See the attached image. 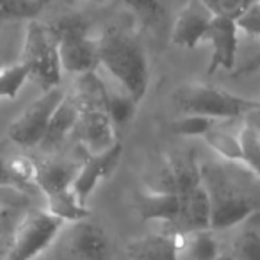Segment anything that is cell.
<instances>
[{
	"instance_id": "obj_23",
	"label": "cell",
	"mask_w": 260,
	"mask_h": 260,
	"mask_svg": "<svg viewBox=\"0 0 260 260\" xmlns=\"http://www.w3.org/2000/svg\"><path fill=\"white\" fill-rule=\"evenodd\" d=\"M121 2L126 11L136 18V22L145 29L160 25L166 16L162 0H121Z\"/></svg>"
},
{
	"instance_id": "obj_17",
	"label": "cell",
	"mask_w": 260,
	"mask_h": 260,
	"mask_svg": "<svg viewBox=\"0 0 260 260\" xmlns=\"http://www.w3.org/2000/svg\"><path fill=\"white\" fill-rule=\"evenodd\" d=\"M77 171H79V166H73L64 160H47L38 168L36 187L45 196L64 191L73 185Z\"/></svg>"
},
{
	"instance_id": "obj_5",
	"label": "cell",
	"mask_w": 260,
	"mask_h": 260,
	"mask_svg": "<svg viewBox=\"0 0 260 260\" xmlns=\"http://www.w3.org/2000/svg\"><path fill=\"white\" fill-rule=\"evenodd\" d=\"M64 226V221L55 217L47 209L30 210L16 223L11 248L6 256L16 260L36 258L54 244Z\"/></svg>"
},
{
	"instance_id": "obj_24",
	"label": "cell",
	"mask_w": 260,
	"mask_h": 260,
	"mask_svg": "<svg viewBox=\"0 0 260 260\" xmlns=\"http://www.w3.org/2000/svg\"><path fill=\"white\" fill-rule=\"evenodd\" d=\"M29 80V68L23 61L0 66V98H16Z\"/></svg>"
},
{
	"instance_id": "obj_27",
	"label": "cell",
	"mask_w": 260,
	"mask_h": 260,
	"mask_svg": "<svg viewBox=\"0 0 260 260\" xmlns=\"http://www.w3.org/2000/svg\"><path fill=\"white\" fill-rule=\"evenodd\" d=\"M6 166H8L9 175L13 177V180L16 182V185H36V177H38V168L40 164L29 155L23 153H16V155L6 157Z\"/></svg>"
},
{
	"instance_id": "obj_21",
	"label": "cell",
	"mask_w": 260,
	"mask_h": 260,
	"mask_svg": "<svg viewBox=\"0 0 260 260\" xmlns=\"http://www.w3.org/2000/svg\"><path fill=\"white\" fill-rule=\"evenodd\" d=\"M202 139L217 157H221V159L224 160V162L242 164V146H241L239 132L237 134H232V132H226V130L217 128V125H216V126H212ZM242 166H244V164H242Z\"/></svg>"
},
{
	"instance_id": "obj_6",
	"label": "cell",
	"mask_w": 260,
	"mask_h": 260,
	"mask_svg": "<svg viewBox=\"0 0 260 260\" xmlns=\"http://www.w3.org/2000/svg\"><path fill=\"white\" fill-rule=\"evenodd\" d=\"M68 91H64L61 86H55L48 91H43L41 96H38L18 118L11 121L8 128V136L15 145L22 148H36L41 145L45 134L48 130V123L61 104V100L66 96Z\"/></svg>"
},
{
	"instance_id": "obj_34",
	"label": "cell",
	"mask_w": 260,
	"mask_h": 260,
	"mask_svg": "<svg viewBox=\"0 0 260 260\" xmlns=\"http://www.w3.org/2000/svg\"><path fill=\"white\" fill-rule=\"evenodd\" d=\"M16 182L13 180V177L9 175L8 166H6V159L0 157V187H15Z\"/></svg>"
},
{
	"instance_id": "obj_20",
	"label": "cell",
	"mask_w": 260,
	"mask_h": 260,
	"mask_svg": "<svg viewBox=\"0 0 260 260\" xmlns=\"http://www.w3.org/2000/svg\"><path fill=\"white\" fill-rule=\"evenodd\" d=\"M171 170L177 182V192L180 196H185L203 182L202 177V164L198 162L196 155L192 152L182 153V155H171L168 157Z\"/></svg>"
},
{
	"instance_id": "obj_2",
	"label": "cell",
	"mask_w": 260,
	"mask_h": 260,
	"mask_svg": "<svg viewBox=\"0 0 260 260\" xmlns=\"http://www.w3.org/2000/svg\"><path fill=\"white\" fill-rule=\"evenodd\" d=\"M171 102L180 114H200L214 119H234L260 109L258 100L244 98L221 87L189 82L177 87Z\"/></svg>"
},
{
	"instance_id": "obj_13",
	"label": "cell",
	"mask_w": 260,
	"mask_h": 260,
	"mask_svg": "<svg viewBox=\"0 0 260 260\" xmlns=\"http://www.w3.org/2000/svg\"><path fill=\"white\" fill-rule=\"evenodd\" d=\"M136 210L143 221L182 224V196L178 192L143 189L136 194Z\"/></svg>"
},
{
	"instance_id": "obj_32",
	"label": "cell",
	"mask_w": 260,
	"mask_h": 260,
	"mask_svg": "<svg viewBox=\"0 0 260 260\" xmlns=\"http://www.w3.org/2000/svg\"><path fill=\"white\" fill-rule=\"evenodd\" d=\"M146 189H153V191H164V192H177V182H175V175L171 170L170 162L164 160L159 168L152 173V177L145 182Z\"/></svg>"
},
{
	"instance_id": "obj_18",
	"label": "cell",
	"mask_w": 260,
	"mask_h": 260,
	"mask_svg": "<svg viewBox=\"0 0 260 260\" xmlns=\"http://www.w3.org/2000/svg\"><path fill=\"white\" fill-rule=\"evenodd\" d=\"M45 198H47V207L45 209L50 214H54L55 217L62 219L66 224L87 219L91 216L89 207L86 205L84 200H80V196L73 191V187L48 194Z\"/></svg>"
},
{
	"instance_id": "obj_11",
	"label": "cell",
	"mask_w": 260,
	"mask_h": 260,
	"mask_svg": "<svg viewBox=\"0 0 260 260\" xmlns=\"http://www.w3.org/2000/svg\"><path fill=\"white\" fill-rule=\"evenodd\" d=\"M121 153H123V145L118 141L114 146L107 148L105 152L93 153L86 162L80 164L72 185L73 191L80 196V200H84L87 203V198L93 194L96 185L100 182H104L105 178L111 177L112 171L118 168Z\"/></svg>"
},
{
	"instance_id": "obj_35",
	"label": "cell",
	"mask_w": 260,
	"mask_h": 260,
	"mask_svg": "<svg viewBox=\"0 0 260 260\" xmlns=\"http://www.w3.org/2000/svg\"><path fill=\"white\" fill-rule=\"evenodd\" d=\"M38 2L43 6H48V4H52V2H59V0H38Z\"/></svg>"
},
{
	"instance_id": "obj_9",
	"label": "cell",
	"mask_w": 260,
	"mask_h": 260,
	"mask_svg": "<svg viewBox=\"0 0 260 260\" xmlns=\"http://www.w3.org/2000/svg\"><path fill=\"white\" fill-rule=\"evenodd\" d=\"M62 248L66 255L73 258L98 260L111 255V244L105 230L89 219L70 223L62 237Z\"/></svg>"
},
{
	"instance_id": "obj_15",
	"label": "cell",
	"mask_w": 260,
	"mask_h": 260,
	"mask_svg": "<svg viewBox=\"0 0 260 260\" xmlns=\"http://www.w3.org/2000/svg\"><path fill=\"white\" fill-rule=\"evenodd\" d=\"M80 111L82 109H80L77 98L66 93V96L62 98L61 104L57 105V109L52 114L48 130L43 141H41L40 148L45 150V152H52V150L59 148L64 143V139L72 134V130L77 126V123H79Z\"/></svg>"
},
{
	"instance_id": "obj_1",
	"label": "cell",
	"mask_w": 260,
	"mask_h": 260,
	"mask_svg": "<svg viewBox=\"0 0 260 260\" xmlns=\"http://www.w3.org/2000/svg\"><path fill=\"white\" fill-rule=\"evenodd\" d=\"M98 54L102 68L139 104L150 87V62L141 41L126 30L109 27L98 36Z\"/></svg>"
},
{
	"instance_id": "obj_19",
	"label": "cell",
	"mask_w": 260,
	"mask_h": 260,
	"mask_svg": "<svg viewBox=\"0 0 260 260\" xmlns=\"http://www.w3.org/2000/svg\"><path fill=\"white\" fill-rule=\"evenodd\" d=\"M221 242L216 237L212 228H198L185 232V242L182 248L180 258L191 260H212L219 258Z\"/></svg>"
},
{
	"instance_id": "obj_29",
	"label": "cell",
	"mask_w": 260,
	"mask_h": 260,
	"mask_svg": "<svg viewBox=\"0 0 260 260\" xmlns=\"http://www.w3.org/2000/svg\"><path fill=\"white\" fill-rule=\"evenodd\" d=\"M230 256L244 260H260V230L249 228L235 237L232 242Z\"/></svg>"
},
{
	"instance_id": "obj_25",
	"label": "cell",
	"mask_w": 260,
	"mask_h": 260,
	"mask_svg": "<svg viewBox=\"0 0 260 260\" xmlns=\"http://www.w3.org/2000/svg\"><path fill=\"white\" fill-rule=\"evenodd\" d=\"M217 123H219V119L207 118V116L182 114L180 118L171 121L170 128L175 136H182V138H203Z\"/></svg>"
},
{
	"instance_id": "obj_12",
	"label": "cell",
	"mask_w": 260,
	"mask_h": 260,
	"mask_svg": "<svg viewBox=\"0 0 260 260\" xmlns=\"http://www.w3.org/2000/svg\"><path fill=\"white\" fill-rule=\"evenodd\" d=\"M79 134L84 148L89 153H100L118 143L116 139V125L109 118L104 105H89L87 109L80 111L79 118Z\"/></svg>"
},
{
	"instance_id": "obj_14",
	"label": "cell",
	"mask_w": 260,
	"mask_h": 260,
	"mask_svg": "<svg viewBox=\"0 0 260 260\" xmlns=\"http://www.w3.org/2000/svg\"><path fill=\"white\" fill-rule=\"evenodd\" d=\"M185 232L177 230L170 234L145 235L141 239L130 241L125 253L132 258H180L185 242Z\"/></svg>"
},
{
	"instance_id": "obj_10",
	"label": "cell",
	"mask_w": 260,
	"mask_h": 260,
	"mask_svg": "<svg viewBox=\"0 0 260 260\" xmlns=\"http://www.w3.org/2000/svg\"><path fill=\"white\" fill-rule=\"evenodd\" d=\"M57 43L62 73L80 77L96 72L100 66L98 38H91L89 34H72L59 38Z\"/></svg>"
},
{
	"instance_id": "obj_16",
	"label": "cell",
	"mask_w": 260,
	"mask_h": 260,
	"mask_svg": "<svg viewBox=\"0 0 260 260\" xmlns=\"http://www.w3.org/2000/svg\"><path fill=\"white\" fill-rule=\"evenodd\" d=\"M210 219H212V198L205 182H202L189 194L182 196V226H185V230L210 228Z\"/></svg>"
},
{
	"instance_id": "obj_31",
	"label": "cell",
	"mask_w": 260,
	"mask_h": 260,
	"mask_svg": "<svg viewBox=\"0 0 260 260\" xmlns=\"http://www.w3.org/2000/svg\"><path fill=\"white\" fill-rule=\"evenodd\" d=\"M239 32L260 40V0H255L235 18Z\"/></svg>"
},
{
	"instance_id": "obj_22",
	"label": "cell",
	"mask_w": 260,
	"mask_h": 260,
	"mask_svg": "<svg viewBox=\"0 0 260 260\" xmlns=\"http://www.w3.org/2000/svg\"><path fill=\"white\" fill-rule=\"evenodd\" d=\"M104 107H105V111H107L109 118L112 119V123H114L116 126H123L134 118L138 102L130 96V94H126L121 87H119L118 93L111 89H105Z\"/></svg>"
},
{
	"instance_id": "obj_33",
	"label": "cell",
	"mask_w": 260,
	"mask_h": 260,
	"mask_svg": "<svg viewBox=\"0 0 260 260\" xmlns=\"http://www.w3.org/2000/svg\"><path fill=\"white\" fill-rule=\"evenodd\" d=\"M205 2L214 9L216 15H224V16H232V18H237V16L241 15L251 2H255V0H205Z\"/></svg>"
},
{
	"instance_id": "obj_4",
	"label": "cell",
	"mask_w": 260,
	"mask_h": 260,
	"mask_svg": "<svg viewBox=\"0 0 260 260\" xmlns=\"http://www.w3.org/2000/svg\"><path fill=\"white\" fill-rule=\"evenodd\" d=\"M20 61L29 68V79L43 91L61 86L62 66L59 59V43L47 23L38 22L36 18L29 20Z\"/></svg>"
},
{
	"instance_id": "obj_7",
	"label": "cell",
	"mask_w": 260,
	"mask_h": 260,
	"mask_svg": "<svg viewBox=\"0 0 260 260\" xmlns=\"http://www.w3.org/2000/svg\"><path fill=\"white\" fill-rule=\"evenodd\" d=\"M214 16L216 13L205 0H187L178 11L173 27H171V45L178 48H187V50L198 48Z\"/></svg>"
},
{
	"instance_id": "obj_8",
	"label": "cell",
	"mask_w": 260,
	"mask_h": 260,
	"mask_svg": "<svg viewBox=\"0 0 260 260\" xmlns=\"http://www.w3.org/2000/svg\"><path fill=\"white\" fill-rule=\"evenodd\" d=\"M239 27L235 18L224 15H216L207 30L202 43L210 45L209 73L217 70H234L239 47Z\"/></svg>"
},
{
	"instance_id": "obj_28",
	"label": "cell",
	"mask_w": 260,
	"mask_h": 260,
	"mask_svg": "<svg viewBox=\"0 0 260 260\" xmlns=\"http://www.w3.org/2000/svg\"><path fill=\"white\" fill-rule=\"evenodd\" d=\"M43 8L38 0H0V20H34Z\"/></svg>"
},
{
	"instance_id": "obj_3",
	"label": "cell",
	"mask_w": 260,
	"mask_h": 260,
	"mask_svg": "<svg viewBox=\"0 0 260 260\" xmlns=\"http://www.w3.org/2000/svg\"><path fill=\"white\" fill-rule=\"evenodd\" d=\"M202 177L212 198V230L234 228L260 210V196L237 191L239 184L235 178H230L221 171L212 173L207 166H202Z\"/></svg>"
},
{
	"instance_id": "obj_26",
	"label": "cell",
	"mask_w": 260,
	"mask_h": 260,
	"mask_svg": "<svg viewBox=\"0 0 260 260\" xmlns=\"http://www.w3.org/2000/svg\"><path fill=\"white\" fill-rule=\"evenodd\" d=\"M239 138L242 146V164L260 177V130L251 125H244L239 130Z\"/></svg>"
},
{
	"instance_id": "obj_30",
	"label": "cell",
	"mask_w": 260,
	"mask_h": 260,
	"mask_svg": "<svg viewBox=\"0 0 260 260\" xmlns=\"http://www.w3.org/2000/svg\"><path fill=\"white\" fill-rule=\"evenodd\" d=\"M48 27H50V30L57 40L62 36H72V34H89V22L82 15H77V13L61 16L57 22L50 23Z\"/></svg>"
}]
</instances>
